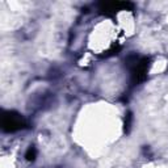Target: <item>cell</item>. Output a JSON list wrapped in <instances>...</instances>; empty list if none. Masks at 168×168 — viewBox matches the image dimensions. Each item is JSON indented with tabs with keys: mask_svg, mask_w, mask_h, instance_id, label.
Wrapping results in <instances>:
<instances>
[{
	"mask_svg": "<svg viewBox=\"0 0 168 168\" xmlns=\"http://www.w3.org/2000/svg\"><path fill=\"white\" fill-rule=\"evenodd\" d=\"M25 122H24L22 117L20 114L16 113H5L2 117V126L5 132H15V130H18L24 127Z\"/></svg>",
	"mask_w": 168,
	"mask_h": 168,
	"instance_id": "obj_1",
	"label": "cell"
},
{
	"mask_svg": "<svg viewBox=\"0 0 168 168\" xmlns=\"http://www.w3.org/2000/svg\"><path fill=\"white\" fill-rule=\"evenodd\" d=\"M36 154H37L36 148H34V147H30L29 150L26 151V154H25V158H26L28 160H34V159H36Z\"/></svg>",
	"mask_w": 168,
	"mask_h": 168,
	"instance_id": "obj_2",
	"label": "cell"
}]
</instances>
